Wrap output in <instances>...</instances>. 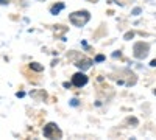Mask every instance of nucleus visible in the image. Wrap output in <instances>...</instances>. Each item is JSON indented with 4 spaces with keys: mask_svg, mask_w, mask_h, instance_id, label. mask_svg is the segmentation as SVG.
Returning a JSON list of instances; mask_svg holds the SVG:
<instances>
[{
    "mask_svg": "<svg viewBox=\"0 0 156 140\" xmlns=\"http://www.w3.org/2000/svg\"><path fill=\"white\" fill-rule=\"evenodd\" d=\"M69 19L75 27H83V25H86L89 22L90 14L87 11H76V12H72V14L69 16Z\"/></svg>",
    "mask_w": 156,
    "mask_h": 140,
    "instance_id": "f257e3e1",
    "label": "nucleus"
},
{
    "mask_svg": "<svg viewBox=\"0 0 156 140\" xmlns=\"http://www.w3.org/2000/svg\"><path fill=\"white\" fill-rule=\"evenodd\" d=\"M148 55V44H144V42H137L134 45V56L142 59Z\"/></svg>",
    "mask_w": 156,
    "mask_h": 140,
    "instance_id": "f03ea898",
    "label": "nucleus"
},
{
    "mask_svg": "<svg viewBox=\"0 0 156 140\" xmlns=\"http://www.w3.org/2000/svg\"><path fill=\"white\" fill-rule=\"evenodd\" d=\"M87 83V76L84 75V73H75L73 76H72V84L73 86H76V87H81V86H84Z\"/></svg>",
    "mask_w": 156,
    "mask_h": 140,
    "instance_id": "7ed1b4c3",
    "label": "nucleus"
},
{
    "mask_svg": "<svg viewBox=\"0 0 156 140\" xmlns=\"http://www.w3.org/2000/svg\"><path fill=\"white\" fill-rule=\"evenodd\" d=\"M56 132H59V131H58V128H56V125H55V123H48L47 126H44V137L51 138Z\"/></svg>",
    "mask_w": 156,
    "mask_h": 140,
    "instance_id": "20e7f679",
    "label": "nucleus"
},
{
    "mask_svg": "<svg viewBox=\"0 0 156 140\" xmlns=\"http://www.w3.org/2000/svg\"><path fill=\"white\" fill-rule=\"evenodd\" d=\"M90 64H92V59H83V61H80V62H78V67H80V69H89L90 67Z\"/></svg>",
    "mask_w": 156,
    "mask_h": 140,
    "instance_id": "39448f33",
    "label": "nucleus"
},
{
    "mask_svg": "<svg viewBox=\"0 0 156 140\" xmlns=\"http://www.w3.org/2000/svg\"><path fill=\"white\" fill-rule=\"evenodd\" d=\"M61 9H64V3H58V5H55V6H51L50 12H51V14H58Z\"/></svg>",
    "mask_w": 156,
    "mask_h": 140,
    "instance_id": "423d86ee",
    "label": "nucleus"
},
{
    "mask_svg": "<svg viewBox=\"0 0 156 140\" xmlns=\"http://www.w3.org/2000/svg\"><path fill=\"white\" fill-rule=\"evenodd\" d=\"M30 67H31L33 70H36V72H42V70H44V67H42V66H39L37 62H31Z\"/></svg>",
    "mask_w": 156,
    "mask_h": 140,
    "instance_id": "0eeeda50",
    "label": "nucleus"
},
{
    "mask_svg": "<svg viewBox=\"0 0 156 140\" xmlns=\"http://www.w3.org/2000/svg\"><path fill=\"white\" fill-rule=\"evenodd\" d=\"M133 36H134V34H133V33H128V34H126V36H125V37H126V39H129V37H133Z\"/></svg>",
    "mask_w": 156,
    "mask_h": 140,
    "instance_id": "6e6552de",
    "label": "nucleus"
},
{
    "mask_svg": "<svg viewBox=\"0 0 156 140\" xmlns=\"http://www.w3.org/2000/svg\"><path fill=\"white\" fill-rule=\"evenodd\" d=\"M151 67H156V61H151Z\"/></svg>",
    "mask_w": 156,
    "mask_h": 140,
    "instance_id": "1a4fd4ad",
    "label": "nucleus"
},
{
    "mask_svg": "<svg viewBox=\"0 0 156 140\" xmlns=\"http://www.w3.org/2000/svg\"><path fill=\"white\" fill-rule=\"evenodd\" d=\"M8 2V0H0V3H6Z\"/></svg>",
    "mask_w": 156,
    "mask_h": 140,
    "instance_id": "9d476101",
    "label": "nucleus"
},
{
    "mask_svg": "<svg viewBox=\"0 0 156 140\" xmlns=\"http://www.w3.org/2000/svg\"><path fill=\"white\" fill-rule=\"evenodd\" d=\"M154 95H156V90H154Z\"/></svg>",
    "mask_w": 156,
    "mask_h": 140,
    "instance_id": "9b49d317",
    "label": "nucleus"
}]
</instances>
